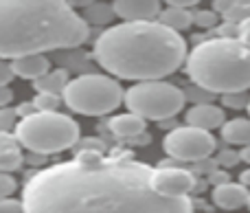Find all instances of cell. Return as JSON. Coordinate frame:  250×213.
Listing matches in <instances>:
<instances>
[{"label": "cell", "instance_id": "6da1fadb", "mask_svg": "<svg viewBox=\"0 0 250 213\" xmlns=\"http://www.w3.org/2000/svg\"><path fill=\"white\" fill-rule=\"evenodd\" d=\"M143 163L104 158L79 149L77 158L33 174L24 185L26 211H191L189 196H163Z\"/></svg>", "mask_w": 250, "mask_h": 213}, {"label": "cell", "instance_id": "7a4b0ae2", "mask_svg": "<svg viewBox=\"0 0 250 213\" xmlns=\"http://www.w3.org/2000/svg\"><path fill=\"white\" fill-rule=\"evenodd\" d=\"M97 64L119 79H160L187 60V42L163 22L125 20L97 38Z\"/></svg>", "mask_w": 250, "mask_h": 213}, {"label": "cell", "instance_id": "3957f363", "mask_svg": "<svg viewBox=\"0 0 250 213\" xmlns=\"http://www.w3.org/2000/svg\"><path fill=\"white\" fill-rule=\"evenodd\" d=\"M88 40V22L68 0H0V57L75 48Z\"/></svg>", "mask_w": 250, "mask_h": 213}, {"label": "cell", "instance_id": "277c9868", "mask_svg": "<svg viewBox=\"0 0 250 213\" xmlns=\"http://www.w3.org/2000/svg\"><path fill=\"white\" fill-rule=\"evenodd\" d=\"M187 75L213 95L248 90L250 46L239 38L204 40L187 57Z\"/></svg>", "mask_w": 250, "mask_h": 213}, {"label": "cell", "instance_id": "5b68a950", "mask_svg": "<svg viewBox=\"0 0 250 213\" xmlns=\"http://www.w3.org/2000/svg\"><path fill=\"white\" fill-rule=\"evenodd\" d=\"M20 145L35 154H57L79 143V126L75 119L55 112H38L20 119L16 126Z\"/></svg>", "mask_w": 250, "mask_h": 213}, {"label": "cell", "instance_id": "8992f818", "mask_svg": "<svg viewBox=\"0 0 250 213\" xmlns=\"http://www.w3.org/2000/svg\"><path fill=\"white\" fill-rule=\"evenodd\" d=\"M62 97L73 112L86 114V117L108 114L117 110L121 101H125L119 82L105 75H82V77L70 79Z\"/></svg>", "mask_w": 250, "mask_h": 213}, {"label": "cell", "instance_id": "52a82bcc", "mask_svg": "<svg viewBox=\"0 0 250 213\" xmlns=\"http://www.w3.org/2000/svg\"><path fill=\"white\" fill-rule=\"evenodd\" d=\"M185 92L180 88L171 86L167 82L158 79H145V82L134 84L125 92V106L132 112L141 114L143 119H173L185 106Z\"/></svg>", "mask_w": 250, "mask_h": 213}, {"label": "cell", "instance_id": "ba28073f", "mask_svg": "<svg viewBox=\"0 0 250 213\" xmlns=\"http://www.w3.org/2000/svg\"><path fill=\"white\" fill-rule=\"evenodd\" d=\"M165 152L178 161H204L215 152V139L211 130H202L187 123L185 128H173L163 143Z\"/></svg>", "mask_w": 250, "mask_h": 213}, {"label": "cell", "instance_id": "9c48e42d", "mask_svg": "<svg viewBox=\"0 0 250 213\" xmlns=\"http://www.w3.org/2000/svg\"><path fill=\"white\" fill-rule=\"evenodd\" d=\"M151 185L163 196H187L195 189V176L180 167H158L154 170Z\"/></svg>", "mask_w": 250, "mask_h": 213}, {"label": "cell", "instance_id": "30bf717a", "mask_svg": "<svg viewBox=\"0 0 250 213\" xmlns=\"http://www.w3.org/2000/svg\"><path fill=\"white\" fill-rule=\"evenodd\" d=\"M112 7L123 20H154L160 16V0H114Z\"/></svg>", "mask_w": 250, "mask_h": 213}, {"label": "cell", "instance_id": "8fae6325", "mask_svg": "<svg viewBox=\"0 0 250 213\" xmlns=\"http://www.w3.org/2000/svg\"><path fill=\"white\" fill-rule=\"evenodd\" d=\"M213 202L220 209H239V207H248L250 193L244 183H222L213 187Z\"/></svg>", "mask_w": 250, "mask_h": 213}, {"label": "cell", "instance_id": "7c38bea8", "mask_svg": "<svg viewBox=\"0 0 250 213\" xmlns=\"http://www.w3.org/2000/svg\"><path fill=\"white\" fill-rule=\"evenodd\" d=\"M185 121L189 126L202 128V130H215V128H222L226 123L224 119V110L217 108L213 104H207V101H200L193 108H189V112L185 114Z\"/></svg>", "mask_w": 250, "mask_h": 213}, {"label": "cell", "instance_id": "4fadbf2b", "mask_svg": "<svg viewBox=\"0 0 250 213\" xmlns=\"http://www.w3.org/2000/svg\"><path fill=\"white\" fill-rule=\"evenodd\" d=\"M11 66H13V73L22 79H38L42 77L44 73L51 70V62H48L46 55L42 53H29V55H20L16 60H11Z\"/></svg>", "mask_w": 250, "mask_h": 213}, {"label": "cell", "instance_id": "5bb4252c", "mask_svg": "<svg viewBox=\"0 0 250 213\" xmlns=\"http://www.w3.org/2000/svg\"><path fill=\"white\" fill-rule=\"evenodd\" d=\"M108 126L112 130V134L121 136V139H134L141 132H145V119L129 110V114H119V117L110 119Z\"/></svg>", "mask_w": 250, "mask_h": 213}, {"label": "cell", "instance_id": "9a60e30c", "mask_svg": "<svg viewBox=\"0 0 250 213\" xmlns=\"http://www.w3.org/2000/svg\"><path fill=\"white\" fill-rule=\"evenodd\" d=\"M222 136H224L226 143L230 145H239V148H244V145L250 143V119H230V121H226L224 126H222Z\"/></svg>", "mask_w": 250, "mask_h": 213}, {"label": "cell", "instance_id": "2e32d148", "mask_svg": "<svg viewBox=\"0 0 250 213\" xmlns=\"http://www.w3.org/2000/svg\"><path fill=\"white\" fill-rule=\"evenodd\" d=\"M33 86L38 92H55V95H62L64 88L68 86V73L62 68L57 70H48L42 77L33 79Z\"/></svg>", "mask_w": 250, "mask_h": 213}, {"label": "cell", "instance_id": "e0dca14e", "mask_svg": "<svg viewBox=\"0 0 250 213\" xmlns=\"http://www.w3.org/2000/svg\"><path fill=\"white\" fill-rule=\"evenodd\" d=\"M158 20L163 22V24H167L169 29H173V31H185L193 24V13L185 7H171V4H169L167 9L160 11Z\"/></svg>", "mask_w": 250, "mask_h": 213}, {"label": "cell", "instance_id": "ac0fdd59", "mask_svg": "<svg viewBox=\"0 0 250 213\" xmlns=\"http://www.w3.org/2000/svg\"><path fill=\"white\" fill-rule=\"evenodd\" d=\"M114 16H117V13H114L112 4L108 7V4H104V2H92V4H88V9H86V20L92 22V24H108Z\"/></svg>", "mask_w": 250, "mask_h": 213}, {"label": "cell", "instance_id": "d6986e66", "mask_svg": "<svg viewBox=\"0 0 250 213\" xmlns=\"http://www.w3.org/2000/svg\"><path fill=\"white\" fill-rule=\"evenodd\" d=\"M22 163H24V156H22V152L18 148L13 149H7V152L0 154V171H16L22 167Z\"/></svg>", "mask_w": 250, "mask_h": 213}, {"label": "cell", "instance_id": "ffe728a7", "mask_svg": "<svg viewBox=\"0 0 250 213\" xmlns=\"http://www.w3.org/2000/svg\"><path fill=\"white\" fill-rule=\"evenodd\" d=\"M62 99H64V97L55 95V92H38V97L33 99V104H35V108L38 110H44V112H55V110L60 108Z\"/></svg>", "mask_w": 250, "mask_h": 213}, {"label": "cell", "instance_id": "44dd1931", "mask_svg": "<svg viewBox=\"0 0 250 213\" xmlns=\"http://www.w3.org/2000/svg\"><path fill=\"white\" fill-rule=\"evenodd\" d=\"M246 18H250V2L248 0H235V4L224 13V20L230 22H244Z\"/></svg>", "mask_w": 250, "mask_h": 213}, {"label": "cell", "instance_id": "7402d4cb", "mask_svg": "<svg viewBox=\"0 0 250 213\" xmlns=\"http://www.w3.org/2000/svg\"><path fill=\"white\" fill-rule=\"evenodd\" d=\"M222 104L229 106V108H248L250 106V97H248V90H242V92H226L222 95Z\"/></svg>", "mask_w": 250, "mask_h": 213}, {"label": "cell", "instance_id": "603a6c76", "mask_svg": "<svg viewBox=\"0 0 250 213\" xmlns=\"http://www.w3.org/2000/svg\"><path fill=\"white\" fill-rule=\"evenodd\" d=\"M217 11L213 9V11H198L193 13V24H198L200 29H213V26H217Z\"/></svg>", "mask_w": 250, "mask_h": 213}, {"label": "cell", "instance_id": "cb8c5ba5", "mask_svg": "<svg viewBox=\"0 0 250 213\" xmlns=\"http://www.w3.org/2000/svg\"><path fill=\"white\" fill-rule=\"evenodd\" d=\"M16 119H18L16 110L7 108V106H4V108H0V132H9L13 126H18Z\"/></svg>", "mask_w": 250, "mask_h": 213}, {"label": "cell", "instance_id": "d4e9b609", "mask_svg": "<svg viewBox=\"0 0 250 213\" xmlns=\"http://www.w3.org/2000/svg\"><path fill=\"white\" fill-rule=\"evenodd\" d=\"M16 192V180L7 176V171H0V200Z\"/></svg>", "mask_w": 250, "mask_h": 213}, {"label": "cell", "instance_id": "484cf974", "mask_svg": "<svg viewBox=\"0 0 250 213\" xmlns=\"http://www.w3.org/2000/svg\"><path fill=\"white\" fill-rule=\"evenodd\" d=\"M217 35L220 38H239V24L237 22L224 20V24L217 26Z\"/></svg>", "mask_w": 250, "mask_h": 213}, {"label": "cell", "instance_id": "4316f807", "mask_svg": "<svg viewBox=\"0 0 250 213\" xmlns=\"http://www.w3.org/2000/svg\"><path fill=\"white\" fill-rule=\"evenodd\" d=\"M13 66H11V62H7L4 57H0V86H7L9 82L13 79Z\"/></svg>", "mask_w": 250, "mask_h": 213}, {"label": "cell", "instance_id": "83f0119b", "mask_svg": "<svg viewBox=\"0 0 250 213\" xmlns=\"http://www.w3.org/2000/svg\"><path fill=\"white\" fill-rule=\"evenodd\" d=\"M242 161V156H239L237 152H233V149H224V152H220V158H217V163L224 167H233L237 165V163Z\"/></svg>", "mask_w": 250, "mask_h": 213}, {"label": "cell", "instance_id": "f1b7e54d", "mask_svg": "<svg viewBox=\"0 0 250 213\" xmlns=\"http://www.w3.org/2000/svg\"><path fill=\"white\" fill-rule=\"evenodd\" d=\"M18 136H13L11 132H0V154L2 152H7V149H13V148H18Z\"/></svg>", "mask_w": 250, "mask_h": 213}, {"label": "cell", "instance_id": "f546056e", "mask_svg": "<svg viewBox=\"0 0 250 213\" xmlns=\"http://www.w3.org/2000/svg\"><path fill=\"white\" fill-rule=\"evenodd\" d=\"M0 211H26V205L24 200L18 202V200H11V198H2L0 200Z\"/></svg>", "mask_w": 250, "mask_h": 213}, {"label": "cell", "instance_id": "4dcf8cb0", "mask_svg": "<svg viewBox=\"0 0 250 213\" xmlns=\"http://www.w3.org/2000/svg\"><path fill=\"white\" fill-rule=\"evenodd\" d=\"M35 110H38V108H35L33 101H24V104H20L16 108V112H18V117H20V119H24V117H29V114H33Z\"/></svg>", "mask_w": 250, "mask_h": 213}, {"label": "cell", "instance_id": "1f68e13d", "mask_svg": "<svg viewBox=\"0 0 250 213\" xmlns=\"http://www.w3.org/2000/svg\"><path fill=\"white\" fill-rule=\"evenodd\" d=\"M239 40L250 46V18H246L244 22H239Z\"/></svg>", "mask_w": 250, "mask_h": 213}, {"label": "cell", "instance_id": "d6a6232c", "mask_svg": "<svg viewBox=\"0 0 250 213\" xmlns=\"http://www.w3.org/2000/svg\"><path fill=\"white\" fill-rule=\"evenodd\" d=\"M208 183H211L213 187H217V185H222V183H229V174H226V171H211V174H208Z\"/></svg>", "mask_w": 250, "mask_h": 213}, {"label": "cell", "instance_id": "836d02e7", "mask_svg": "<svg viewBox=\"0 0 250 213\" xmlns=\"http://www.w3.org/2000/svg\"><path fill=\"white\" fill-rule=\"evenodd\" d=\"M233 4H235V0H213V9H215L217 13H222V16H224Z\"/></svg>", "mask_w": 250, "mask_h": 213}, {"label": "cell", "instance_id": "e575fe53", "mask_svg": "<svg viewBox=\"0 0 250 213\" xmlns=\"http://www.w3.org/2000/svg\"><path fill=\"white\" fill-rule=\"evenodd\" d=\"M86 143L79 145V149H99V152H104V143H101L99 139H83Z\"/></svg>", "mask_w": 250, "mask_h": 213}, {"label": "cell", "instance_id": "d590c367", "mask_svg": "<svg viewBox=\"0 0 250 213\" xmlns=\"http://www.w3.org/2000/svg\"><path fill=\"white\" fill-rule=\"evenodd\" d=\"M13 99V92L9 90L7 86H0V108H4V106H9Z\"/></svg>", "mask_w": 250, "mask_h": 213}, {"label": "cell", "instance_id": "8d00e7d4", "mask_svg": "<svg viewBox=\"0 0 250 213\" xmlns=\"http://www.w3.org/2000/svg\"><path fill=\"white\" fill-rule=\"evenodd\" d=\"M167 4H171V7H185V9H191L195 7V4L200 2V0H165Z\"/></svg>", "mask_w": 250, "mask_h": 213}, {"label": "cell", "instance_id": "74e56055", "mask_svg": "<svg viewBox=\"0 0 250 213\" xmlns=\"http://www.w3.org/2000/svg\"><path fill=\"white\" fill-rule=\"evenodd\" d=\"M239 156H242V161H244V163H248V165H250V143H248V145H244L242 152H239Z\"/></svg>", "mask_w": 250, "mask_h": 213}, {"label": "cell", "instance_id": "f35d334b", "mask_svg": "<svg viewBox=\"0 0 250 213\" xmlns=\"http://www.w3.org/2000/svg\"><path fill=\"white\" fill-rule=\"evenodd\" d=\"M73 7H88V4H92L95 0H68Z\"/></svg>", "mask_w": 250, "mask_h": 213}, {"label": "cell", "instance_id": "ab89813d", "mask_svg": "<svg viewBox=\"0 0 250 213\" xmlns=\"http://www.w3.org/2000/svg\"><path fill=\"white\" fill-rule=\"evenodd\" d=\"M239 180H242L244 185L250 189V170H246V171H242V176H239Z\"/></svg>", "mask_w": 250, "mask_h": 213}, {"label": "cell", "instance_id": "60d3db41", "mask_svg": "<svg viewBox=\"0 0 250 213\" xmlns=\"http://www.w3.org/2000/svg\"><path fill=\"white\" fill-rule=\"evenodd\" d=\"M248 209H250V202H248Z\"/></svg>", "mask_w": 250, "mask_h": 213}, {"label": "cell", "instance_id": "b9f144b4", "mask_svg": "<svg viewBox=\"0 0 250 213\" xmlns=\"http://www.w3.org/2000/svg\"><path fill=\"white\" fill-rule=\"evenodd\" d=\"M248 110H250V106H248Z\"/></svg>", "mask_w": 250, "mask_h": 213}]
</instances>
